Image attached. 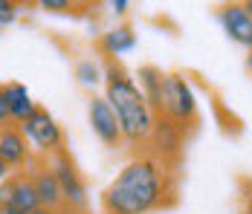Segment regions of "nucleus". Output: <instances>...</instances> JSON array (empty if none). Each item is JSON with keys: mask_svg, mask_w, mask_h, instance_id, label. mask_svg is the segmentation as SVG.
<instances>
[{"mask_svg": "<svg viewBox=\"0 0 252 214\" xmlns=\"http://www.w3.org/2000/svg\"><path fill=\"white\" fill-rule=\"evenodd\" d=\"M180 171L148 153L130 156L99 197L101 214H154L174 209L180 200Z\"/></svg>", "mask_w": 252, "mask_h": 214, "instance_id": "obj_1", "label": "nucleus"}, {"mask_svg": "<svg viewBox=\"0 0 252 214\" xmlns=\"http://www.w3.org/2000/svg\"><path fill=\"white\" fill-rule=\"evenodd\" d=\"M101 67H104V98L107 104L113 107L119 127H122V136H125V148L136 153L145 151V142L151 136L154 127V110L148 104L145 93L139 90L136 78L125 70V64L119 58H101Z\"/></svg>", "mask_w": 252, "mask_h": 214, "instance_id": "obj_2", "label": "nucleus"}, {"mask_svg": "<svg viewBox=\"0 0 252 214\" xmlns=\"http://www.w3.org/2000/svg\"><path fill=\"white\" fill-rule=\"evenodd\" d=\"M157 116L171 119L186 136H191V133L197 130V124H200L197 95H194L189 78H186L183 72H165L162 98H159V113H157Z\"/></svg>", "mask_w": 252, "mask_h": 214, "instance_id": "obj_3", "label": "nucleus"}, {"mask_svg": "<svg viewBox=\"0 0 252 214\" xmlns=\"http://www.w3.org/2000/svg\"><path fill=\"white\" fill-rule=\"evenodd\" d=\"M21 130H24V136H26V142H29V148H32V153L41 156V159H50V156H55L58 151H67L64 127H61L58 119L52 116L47 107H41V104H38L35 113L21 124Z\"/></svg>", "mask_w": 252, "mask_h": 214, "instance_id": "obj_4", "label": "nucleus"}, {"mask_svg": "<svg viewBox=\"0 0 252 214\" xmlns=\"http://www.w3.org/2000/svg\"><path fill=\"white\" fill-rule=\"evenodd\" d=\"M50 165L55 171V180L61 185V200H64V212L67 214H90V194L84 185V177L78 171L76 159L70 151H58L50 156Z\"/></svg>", "mask_w": 252, "mask_h": 214, "instance_id": "obj_5", "label": "nucleus"}, {"mask_svg": "<svg viewBox=\"0 0 252 214\" xmlns=\"http://www.w3.org/2000/svg\"><path fill=\"white\" fill-rule=\"evenodd\" d=\"M186 142H189V136L177 127L174 122L165 119V116H157V119H154V127H151V136H148L142 153H148L154 159L165 162L168 168H177V171H180Z\"/></svg>", "mask_w": 252, "mask_h": 214, "instance_id": "obj_6", "label": "nucleus"}, {"mask_svg": "<svg viewBox=\"0 0 252 214\" xmlns=\"http://www.w3.org/2000/svg\"><path fill=\"white\" fill-rule=\"evenodd\" d=\"M87 122H90V127H93V136H96L104 148H110V151L125 148V136H122L119 119H116V113H113V107L107 104L104 95L90 93V98H87Z\"/></svg>", "mask_w": 252, "mask_h": 214, "instance_id": "obj_7", "label": "nucleus"}, {"mask_svg": "<svg viewBox=\"0 0 252 214\" xmlns=\"http://www.w3.org/2000/svg\"><path fill=\"white\" fill-rule=\"evenodd\" d=\"M0 206L12 209V212H18V214H29V212H35V209H41L29 171H12L0 183Z\"/></svg>", "mask_w": 252, "mask_h": 214, "instance_id": "obj_8", "label": "nucleus"}, {"mask_svg": "<svg viewBox=\"0 0 252 214\" xmlns=\"http://www.w3.org/2000/svg\"><path fill=\"white\" fill-rule=\"evenodd\" d=\"M215 18H218L220 29L226 32L229 41H235L238 47L252 49V15L247 12L244 0H226V3H220L218 12H215Z\"/></svg>", "mask_w": 252, "mask_h": 214, "instance_id": "obj_9", "label": "nucleus"}, {"mask_svg": "<svg viewBox=\"0 0 252 214\" xmlns=\"http://www.w3.org/2000/svg\"><path fill=\"white\" fill-rule=\"evenodd\" d=\"M32 159H35V153L26 142L21 124H12V122L3 124L0 127V162L9 171H26Z\"/></svg>", "mask_w": 252, "mask_h": 214, "instance_id": "obj_10", "label": "nucleus"}, {"mask_svg": "<svg viewBox=\"0 0 252 214\" xmlns=\"http://www.w3.org/2000/svg\"><path fill=\"white\" fill-rule=\"evenodd\" d=\"M29 177H32V185H35V194H38V203L41 209H52V212H64V200H61V185L55 180V171H52L50 159H41L35 156L29 162Z\"/></svg>", "mask_w": 252, "mask_h": 214, "instance_id": "obj_11", "label": "nucleus"}, {"mask_svg": "<svg viewBox=\"0 0 252 214\" xmlns=\"http://www.w3.org/2000/svg\"><path fill=\"white\" fill-rule=\"evenodd\" d=\"M3 98H6V110H9V122L12 124H24L38 107V101L32 98V93L21 81H6L3 84Z\"/></svg>", "mask_w": 252, "mask_h": 214, "instance_id": "obj_12", "label": "nucleus"}, {"mask_svg": "<svg viewBox=\"0 0 252 214\" xmlns=\"http://www.w3.org/2000/svg\"><path fill=\"white\" fill-rule=\"evenodd\" d=\"M130 49H136V32L127 24L113 26L99 38V52L104 58H119V55H125Z\"/></svg>", "mask_w": 252, "mask_h": 214, "instance_id": "obj_13", "label": "nucleus"}, {"mask_svg": "<svg viewBox=\"0 0 252 214\" xmlns=\"http://www.w3.org/2000/svg\"><path fill=\"white\" fill-rule=\"evenodd\" d=\"M136 84H139V90L145 93L148 98V104H151L154 116L159 113V98H162V81H165V72L159 70V67H151V64H145V67H139L136 72Z\"/></svg>", "mask_w": 252, "mask_h": 214, "instance_id": "obj_14", "label": "nucleus"}, {"mask_svg": "<svg viewBox=\"0 0 252 214\" xmlns=\"http://www.w3.org/2000/svg\"><path fill=\"white\" fill-rule=\"evenodd\" d=\"M73 72H76V81L84 90H96L104 84V67H101L99 58H78Z\"/></svg>", "mask_w": 252, "mask_h": 214, "instance_id": "obj_15", "label": "nucleus"}, {"mask_svg": "<svg viewBox=\"0 0 252 214\" xmlns=\"http://www.w3.org/2000/svg\"><path fill=\"white\" fill-rule=\"evenodd\" d=\"M38 9L50 15H78L76 0H38Z\"/></svg>", "mask_w": 252, "mask_h": 214, "instance_id": "obj_16", "label": "nucleus"}, {"mask_svg": "<svg viewBox=\"0 0 252 214\" xmlns=\"http://www.w3.org/2000/svg\"><path fill=\"white\" fill-rule=\"evenodd\" d=\"M101 0H76V9H78V15H87V12H93Z\"/></svg>", "mask_w": 252, "mask_h": 214, "instance_id": "obj_17", "label": "nucleus"}, {"mask_svg": "<svg viewBox=\"0 0 252 214\" xmlns=\"http://www.w3.org/2000/svg\"><path fill=\"white\" fill-rule=\"evenodd\" d=\"M127 6H130V0H110L113 15H119V18H125V15H127Z\"/></svg>", "mask_w": 252, "mask_h": 214, "instance_id": "obj_18", "label": "nucleus"}, {"mask_svg": "<svg viewBox=\"0 0 252 214\" xmlns=\"http://www.w3.org/2000/svg\"><path fill=\"white\" fill-rule=\"evenodd\" d=\"M15 21H18V15H15V12H0V32H3V29H9Z\"/></svg>", "mask_w": 252, "mask_h": 214, "instance_id": "obj_19", "label": "nucleus"}, {"mask_svg": "<svg viewBox=\"0 0 252 214\" xmlns=\"http://www.w3.org/2000/svg\"><path fill=\"white\" fill-rule=\"evenodd\" d=\"M9 124V110H6V98H3V84H0V127Z\"/></svg>", "mask_w": 252, "mask_h": 214, "instance_id": "obj_20", "label": "nucleus"}, {"mask_svg": "<svg viewBox=\"0 0 252 214\" xmlns=\"http://www.w3.org/2000/svg\"><path fill=\"white\" fill-rule=\"evenodd\" d=\"M18 6L21 9H32V6H38V0H18Z\"/></svg>", "mask_w": 252, "mask_h": 214, "instance_id": "obj_21", "label": "nucleus"}, {"mask_svg": "<svg viewBox=\"0 0 252 214\" xmlns=\"http://www.w3.org/2000/svg\"><path fill=\"white\" fill-rule=\"evenodd\" d=\"M29 214H67V212H52V209H35V212H29Z\"/></svg>", "mask_w": 252, "mask_h": 214, "instance_id": "obj_22", "label": "nucleus"}, {"mask_svg": "<svg viewBox=\"0 0 252 214\" xmlns=\"http://www.w3.org/2000/svg\"><path fill=\"white\" fill-rule=\"evenodd\" d=\"M9 174H12V171H9V168H6V165H3V162H0V183H3V180H6Z\"/></svg>", "mask_w": 252, "mask_h": 214, "instance_id": "obj_23", "label": "nucleus"}, {"mask_svg": "<svg viewBox=\"0 0 252 214\" xmlns=\"http://www.w3.org/2000/svg\"><path fill=\"white\" fill-rule=\"evenodd\" d=\"M244 6H247V12L252 15V0H244Z\"/></svg>", "mask_w": 252, "mask_h": 214, "instance_id": "obj_24", "label": "nucleus"}, {"mask_svg": "<svg viewBox=\"0 0 252 214\" xmlns=\"http://www.w3.org/2000/svg\"><path fill=\"white\" fill-rule=\"evenodd\" d=\"M0 214H18V212H12V209H3V206H0Z\"/></svg>", "mask_w": 252, "mask_h": 214, "instance_id": "obj_25", "label": "nucleus"}, {"mask_svg": "<svg viewBox=\"0 0 252 214\" xmlns=\"http://www.w3.org/2000/svg\"><path fill=\"white\" fill-rule=\"evenodd\" d=\"M244 214H252V209H247V212H244Z\"/></svg>", "mask_w": 252, "mask_h": 214, "instance_id": "obj_26", "label": "nucleus"}, {"mask_svg": "<svg viewBox=\"0 0 252 214\" xmlns=\"http://www.w3.org/2000/svg\"><path fill=\"white\" fill-rule=\"evenodd\" d=\"M250 52H252V49H250Z\"/></svg>", "mask_w": 252, "mask_h": 214, "instance_id": "obj_27", "label": "nucleus"}]
</instances>
